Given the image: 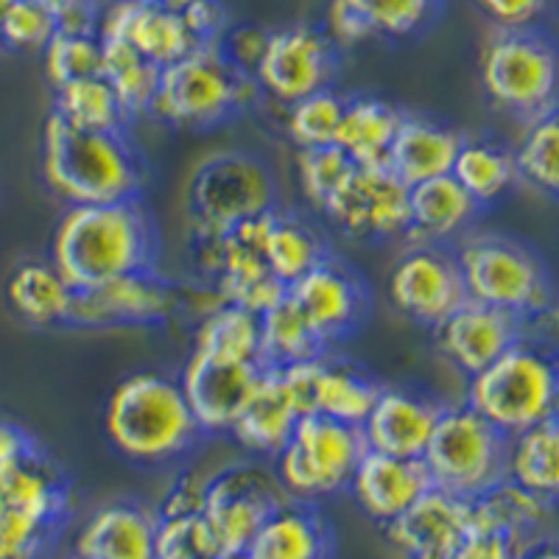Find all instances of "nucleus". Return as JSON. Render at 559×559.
I'll return each instance as SVG.
<instances>
[{
  "label": "nucleus",
  "instance_id": "nucleus-1",
  "mask_svg": "<svg viewBox=\"0 0 559 559\" xmlns=\"http://www.w3.org/2000/svg\"><path fill=\"white\" fill-rule=\"evenodd\" d=\"M154 229L134 199L70 204L51 238V263L73 292L152 269Z\"/></svg>",
  "mask_w": 559,
  "mask_h": 559
},
{
  "label": "nucleus",
  "instance_id": "nucleus-2",
  "mask_svg": "<svg viewBox=\"0 0 559 559\" xmlns=\"http://www.w3.org/2000/svg\"><path fill=\"white\" fill-rule=\"evenodd\" d=\"M43 177L68 204H109L138 197L143 168L123 132H82L48 115Z\"/></svg>",
  "mask_w": 559,
  "mask_h": 559
},
{
  "label": "nucleus",
  "instance_id": "nucleus-3",
  "mask_svg": "<svg viewBox=\"0 0 559 559\" xmlns=\"http://www.w3.org/2000/svg\"><path fill=\"white\" fill-rule=\"evenodd\" d=\"M104 428L115 451L140 464L185 456L202 437L179 381L163 372L123 378L109 394Z\"/></svg>",
  "mask_w": 559,
  "mask_h": 559
},
{
  "label": "nucleus",
  "instance_id": "nucleus-4",
  "mask_svg": "<svg viewBox=\"0 0 559 559\" xmlns=\"http://www.w3.org/2000/svg\"><path fill=\"white\" fill-rule=\"evenodd\" d=\"M464 403L503 437L557 419L559 372L551 349L526 333L489 367L471 376Z\"/></svg>",
  "mask_w": 559,
  "mask_h": 559
},
{
  "label": "nucleus",
  "instance_id": "nucleus-5",
  "mask_svg": "<svg viewBox=\"0 0 559 559\" xmlns=\"http://www.w3.org/2000/svg\"><path fill=\"white\" fill-rule=\"evenodd\" d=\"M261 90L224 59L218 43H204L159 70L148 115L174 129H210L247 107Z\"/></svg>",
  "mask_w": 559,
  "mask_h": 559
},
{
  "label": "nucleus",
  "instance_id": "nucleus-6",
  "mask_svg": "<svg viewBox=\"0 0 559 559\" xmlns=\"http://www.w3.org/2000/svg\"><path fill=\"white\" fill-rule=\"evenodd\" d=\"M467 299L501 308L526 324L554 311V288L540 258L503 236H467L456 249Z\"/></svg>",
  "mask_w": 559,
  "mask_h": 559
},
{
  "label": "nucleus",
  "instance_id": "nucleus-7",
  "mask_svg": "<svg viewBox=\"0 0 559 559\" xmlns=\"http://www.w3.org/2000/svg\"><path fill=\"white\" fill-rule=\"evenodd\" d=\"M423 464L433 487L473 501L507 478V437L467 403L442 406Z\"/></svg>",
  "mask_w": 559,
  "mask_h": 559
},
{
  "label": "nucleus",
  "instance_id": "nucleus-8",
  "mask_svg": "<svg viewBox=\"0 0 559 559\" xmlns=\"http://www.w3.org/2000/svg\"><path fill=\"white\" fill-rule=\"evenodd\" d=\"M481 87L498 109L521 115L526 121L554 112L557 104V53L534 28L498 32L484 45Z\"/></svg>",
  "mask_w": 559,
  "mask_h": 559
},
{
  "label": "nucleus",
  "instance_id": "nucleus-9",
  "mask_svg": "<svg viewBox=\"0 0 559 559\" xmlns=\"http://www.w3.org/2000/svg\"><path fill=\"white\" fill-rule=\"evenodd\" d=\"M367 453L361 428L336 419L299 417L292 437L280 453L277 478L292 498H322L349 487L358 462Z\"/></svg>",
  "mask_w": 559,
  "mask_h": 559
},
{
  "label": "nucleus",
  "instance_id": "nucleus-10",
  "mask_svg": "<svg viewBox=\"0 0 559 559\" xmlns=\"http://www.w3.org/2000/svg\"><path fill=\"white\" fill-rule=\"evenodd\" d=\"M274 210V179L261 159L241 152L204 159L191 182L193 233L222 236Z\"/></svg>",
  "mask_w": 559,
  "mask_h": 559
},
{
  "label": "nucleus",
  "instance_id": "nucleus-11",
  "mask_svg": "<svg viewBox=\"0 0 559 559\" xmlns=\"http://www.w3.org/2000/svg\"><path fill=\"white\" fill-rule=\"evenodd\" d=\"M288 498L277 473L258 464H236L207 481L202 518L222 554H243L263 521Z\"/></svg>",
  "mask_w": 559,
  "mask_h": 559
},
{
  "label": "nucleus",
  "instance_id": "nucleus-12",
  "mask_svg": "<svg viewBox=\"0 0 559 559\" xmlns=\"http://www.w3.org/2000/svg\"><path fill=\"white\" fill-rule=\"evenodd\" d=\"M322 213L349 238H403L408 233V185H403L386 166H353Z\"/></svg>",
  "mask_w": 559,
  "mask_h": 559
},
{
  "label": "nucleus",
  "instance_id": "nucleus-13",
  "mask_svg": "<svg viewBox=\"0 0 559 559\" xmlns=\"http://www.w3.org/2000/svg\"><path fill=\"white\" fill-rule=\"evenodd\" d=\"M336 76V45L317 26L294 23L269 34V45L252 79L277 104H294L299 98L328 90Z\"/></svg>",
  "mask_w": 559,
  "mask_h": 559
},
{
  "label": "nucleus",
  "instance_id": "nucleus-14",
  "mask_svg": "<svg viewBox=\"0 0 559 559\" xmlns=\"http://www.w3.org/2000/svg\"><path fill=\"white\" fill-rule=\"evenodd\" d=\"M389 299L394 311L437 331L467 299L453 249L439 243H414L389 274Z\"/></svg>",
  "mask_w": 559,
  "mask_h": 559
},
{
  "label": "nucleus",
  "instance_id": "nucleus-15",
  "mask_svg": "<svg viewBox=\"0 0 559 559\" xmlns=\"http://www.w3.org/2000/svg\"><path fill=\"white\" fill-rule=\"evenodd\" d=\"M179 313V292L154 277L152 269L118 274L102 286L76 292L68 324L107 331V328H146L168 322Z\"/></svg>",
  "mask_w": 559,
  "mask_h": 559
},
{
  "label": "nucleus",
  "instance_id": "nucleus-16",
  "mask_svg": "<svg viewBox=\"0 0 559 559\" xmlns=\"http://www.w3.org/2000/svg\"><path fill=\"white\" fill-rule=\"evenodd\" d=\"M263 364L236 361L204 349H191V358L179 372L185 401L202 433H229L238 412L247 403L263 372Z\"/></svg>",
  "mask_w": 559,
  "mask_h": 559
},
{
  "label": "nucleus",
  "instance_id": "nucleus-17",
  "mask_svg": "<svg viewBox=\"0 0 559 559\" xmlns=\"http://www.w3.org/2000/svg\"><path fill=\"white\" fill-rule=\"evenodd\" d=\"M386 528L408 559H451L476 534V518L467 498L431 487Z\"/></svg>",
  "mask_w": 559,
  "mask_h": 559
},
{
  "label": "nucleus",
  "instance_id": "nucleus-18",
  "mask_svg": "<svg viewBox=\"0 0 559 559\" xmlns=\"http://www.w3.org/2000/svg\"><path fill=\"white\" fill-rule=\"evenodd\" d=\"M98 39H127L140 57L159 70L188 57L199 39L185 17L171 9L154 7L148 0H109L98 14Z\"/></svg>",
  "mask_w": 559,
  "mask_h": 559
},
{
  "label": "nucleus",
  "instance_id": "nucleus-19",
  "mask_svg": "<svg viewBox=\"0 0 559 559\" xmlns=\"http://www.w3.org/2000/svg\"><path fill=\"white\" fill-rule=\"evenodd\" d=\"M288 297L297 302L324 347L342 342L356 331L367 311V297L356 274L331 258H324L297 283H292Z\"/></svg>",
  "mask_w": 559,
  "mask_h": 559
},
{
  "label": "nucleus",
  "instance_id": "nucleus-20",
  "mask_svg": "<svg viewBox=\"0 0 559 559\" xmlns=\"http://www.w3.org/2000/svg\"><path fill=\"white\" fill-rule=\"evenodd\" d=\"M437 344L442 356L462 372L476 376L484 367L496 361L503 349H509L518 338L526 336V324L501 308L484 306L476 299H464L462 306L439 324Z\"/></svg>",
  "mask_w": 559,
  "mask_h": 559
},
{
  "label": "nucleus",
  "instance_id": "nucleus-21",
  "mask_svg": "<svg viewBox=\"0 0 559 559\" xmlns=\"http://www.w3.org/2000/svg\"><path fill=\"white\" fill-rule=\"evenodd\" d=\"M442 406L431 397L414 394L408 389H383L376 406L369 408L361 423V437L367 451L389 453L401 459H423Z\"/></svg>",
  "mask_w": 559,
  "mask_h": 559
},
{
  "label": "nucleus",
  "instance_id": "nucleus-22",
  "mask_svg": "<svg viewBox=\"0 0 559 559\" xmlns=\"http://www.w3.org/2000/svg\"><path fill=\"white\" fill-rule=\"evenodd\" d=\"M431 487L423 459H401L378 451L364 453L349 478L358 507L378 523H392L394 518H401Z\"/></svg>",
  "mask_w": 559,
  "mask_h": 559
},
{
  "label": "nucleus",
  "instance_id": "nucleus-23",
  "mask_svg": "<svg viewBox=\"0 0 559 559\" xmlns=\"http://www.w3.org/2000/svg\"><path fill=\"white\" fill-rule=\"evenodd\" d=\"M333 551L331 523L308 503L288 498L254 532L243 559H333Z\"/></svg>",
  "mask_w": 559,
  "mask_h": 559
},
{
  "label": "nucleus",
  "instance_id": "nucleus-24",
  "mask_svg": "<svg viewBox=\"0 0 559 559\" xmlns=\"http://www.w3.org/2000/svg\"><path fill=\"white\" fill-rule=\"evenodd\" d=\"M462 140V134L451 127L419 115H403L389 146L386 168L408 188L426 179L445 177L451 174Z\"/></svg>",
  "mask_w": 559,
  "mask_h": 559
},
{
  "label": "nucleus",
  "instance_id": "nucleus-25",
  "mask_svg": "<svg viewBox=\"0 0 559 559\" xmlns=\"http://www.w3.org/2000/svg\"><path fill=\"white\" fill-rule=\"evenodd\" d=\"M297 423L299 414L294 408L292 397H288L283 383H280L277 372L266 367L252 392H249L247 403L238 412L229 433H233L238 445L247 448L254 456L274 459L280 448L288 442Z\"/></svg>",
  "mask_w": 559,
  "mask_h": 559
},
{
  "label": "nucleus",
  "instance_id": "nucleus-26",
  "mask_svg": "<svg viewBox=\"0 0 559 559\" xmlns=\"http://www.w3.org/2000/svg\"><path fill=\"white\" fill-rule=\"evenodd\" d=\"M478 210L481 207L464 193V188L451 174L412 185L408 188L406 238H414L417 243L445 247L448 241L467 233Z\"/></svg>",
  "mask_w": 559,
  "mask_h": 559
},
{
  "label": "nucleus",
  "instance_id": "nucleus-27",
  "mask_svg": "<svg viewBox=\"0 0 559 559\" xmlns=\"http://www.w3.org/2000/svg\"><path fill=\"white\" fill-rule=\"evenodd\" d=\"M471 503L473 518H476V532L501 534L503 540L515 548L518 557L526 548L543 543L540 528L546 526L554 507V501L534 496V492L518 487L509 478L498 481L484 496L473 498Z\"/></svg>",
  "mask_w": 559,
  "mask_h": 559
},
{
  "label": "nucleus",
  "instance_id": "nucleus-28",
  "mask_svg": "<svg viewBox=\"0 0 559 559\" xmlns=\"http://www.w3.org/2000/svg\"><path fill=\"white\" fill-rule=\"evenodd\" d=\"M157 518L132 503L98 509L76 540L79 559H154Z\"/></svg>",
  "mask_w": 559,
  "mask_h": 559
},
{
  "label": "nucleus",
  "instance_id": "nucleus-29",
  "mask_svg": "<svg viewBox=\"0 0 559 559\" xmlns=\"http://www.w3.org/2000/svg\"><path fill=\"white\" fill-rule=\"evenodd\" d=\"M7 299L12 311L32 328H57L68 324L76 292L51 261H26L9 274Z\"/></svg>",
  "mask_w": 559,
  "mask_h": 559
},
{
  "label": "nucleus",
  "instance_id": "nucleus-30",
  "mask_svg": "<svg viewBox=\"0 0 559 559\" xmlns=\"http://www.w3.org/2000/svg\"><path fill=\"white\" fill-rule=\"evenodd\" d=\"M401 118V109L381 98H347L333 146L342 148L353 166H386Z\"/></svg>",
  "mask_w": 559,
  "mask_h": 559
},
{
  "label": "nucleus",
  "instance_id": "nucleus-31",
  "mask_svg": "<svg viewBox=\"0 0 559 559\" xmlns=\"http://www.w3.org/2000/svg\"><path fill=\"white\" fill-rule=\"evenodd\" d=\"M507 478L534 496L554 501L559 492V426L546 419L540 426L507 437Z\"/></svg>",
  "mask_w": 559,
  "mask_h": 559
},
{
  "label": "nucleus",
  "instance_id": "nucleus-32",
  "mask_svg": "<svg viewBox=\"0 0 559 559\" xmlns=\"http://www.w3.org/2000/svg\"><path fill=\"white\" fill-rule=\"evenodd\" d=\"M82 132H123L132 121L102 73L53 87V112Z\"/></svg>",
  "mask_w": 559,
  "mask_h": 559
},
{
  "label": "nucleus",
  "instance_id": "nucleus-33",
  "mask_svg": "<svg viewBox=\"0 0 559 559\" xmlns=\"http://www.w3.org/2000/svg\"><path fill=\"white\" fill-rule=\"evenodd\" d=\"M263 258H266L269 272L288 288L302 274L311 272L317 263H322L328 252H324L322 238H319L311 224L272 210L266 224V238H263Z\"/></svg>",
  "mask_w": 559,
  "mask_h": 559
},
{
  "label": "nucleus",
  "instance_id": "nucleus-34",
  "mask_svg": "<svg viewBox=\"0 0 559 559\" xmlns=\"http://www.w3.org/2000/svg\"><path fill=\"white\" fill-rule=\"evenodd\" d=\"M451 177L464 188V193L484 207L507 197L509 188L518 182L512 152L492 143V140H462Z\"/></svg>",
  "mask_w": 559,
  "mask_h": 559
},
{
  "label": "nucleus",
  "instance_id": "nucleus-35",
  "mask_svg": "<svg viewBox=\"0 0 559 559\" xmlns=\"http://www.w3.org/2000/svg\"><path fill=\"white\" fill-rule=\"evenodd\" d=\"M381 383H376L367 372H361L353 364L333 361L324 356L322 372H319L317 392V414L319 417L336 419L344 426L361 428L369 408L376 406Z\"/></svg>",
  "mask_w": 559,
  "mask_h": 559
},
{
  "label": "nucleus",
  "instance_id": "nucleus-36",
  "mask_svg": "<svg viewBox=\"0 0 559 559\" xmlns=\"http://www.w3.org/2000/svg\"><path fill=\"white\" fill-rule=\"evenodd\" d=\"M193 349L216 353V356L224 358H236V361L263 364L261 319H258V313L224 302L216 311H210L207 317L197 319V328H193Z\"/></svg>",
  "mask_w": 559,
  "mask_h": 559
},
{
  "label": "nucleus",
  "instance_id": "nucleus-37",
  "mask_svg": "<svg viewBox=\"0 0 559 559\" xmlns=\"http://www.w3.org/2000/svg\"><path fill=\"white\" fill-rule=\"evenodd\" d=\"M258 319H261V353L266 367H286V364L306 361L324 353L322 338L313 333L308 319L288 294Z\"/></svg>",
  "mask_w": 559,
  "mask_h": 559
},
{
  "label": "nucleus",
  "instance_id": "nucleus-38",
  "mask_svg": "<svg viewBox=\"0 0 559 559\" xmlns=\"http://www.w3.org/2000/svg\"><path fill=\"white\" fill-rule=\"evenodd\" d=\"M98 73L115 90V96L127 109L129 118L148 115L159 82L157 64L140 57L127 39H102V70Z\"/></svg>",
  "mask_w": 559,
  "mask_h": 559
},
{
  "label": "nucleus",
  "instance_id": "nucleus-39",
  "mask_svg": "<svg viewBox=\"0 0 559 559\" xmlns=\"http://www.w3.org/2000/svg\"><path fill=\"white\" fill-rule=\"evenodd\" d=\"M559 127L557 112H546L532 118L526 132L521 134L515 154V174L534 191L554 197L559 188Z\"/></svg>",
  "mask_w": 559,
  "mask_h": 559
},
{
  "label": "nucleus",
  "instance_id": "nucleus-40",
  "mask_svg": "<svg viewBox=\"0 0 559 559\" xmlns=\"http://www.w3.org/2000/svg\"><path fill=\"white\" fill-rule=\"evenodd\" d=\"M344 102L347 98L333 87L319 90L311 96L288 104L286 112V134L297 148H319L333 146L336 129L342 123Z\"/></svg>",
  "mask_w": 559,
  "mask_h": 559
},
{
  "label": "nucleus",
  "instance_id": "nucleus-41",
  "mask_svg": "<svg viewBox=\"0 0 559 559\" xmlns=\"http://www.w3.org/2000/svg\"><path fill=\"white\" fill-rule=\"evenodd\" d=\"M376 37L403 39L426 28L442 0H347Z\"/></svg>",
  "mask_w": 559,
  "mask_h": 559
},
{
  "label": "nucleus",
  "instance_id": "nucleus-42",
  "mask_svg": "<svg viewBox=\"0 0 559 559\" xmlns=\"http://www.w3.org/2000/svg\"><path fill=\"white\" fill-rule=\"evenodd\" d=\"M45 76L53 87L76 82L84 76H96L102 70V39L96 34H62L57 32L51 43L43 48Z\"/></svg>",
  "mask_w": 559,
  "mask_h": 559
},
{
  "label": "nucleus",
  "instance_id": "nucleus-43",
  "mask_svg": "<svg viewBox=\"0 0 559 559\" xmlns=\"http://www.w3.org/2000/svg\"><path fill=\"white\" fill-rule=\"evenodd\" d=\"M222 554L202 512L157 518L154 559H216Z\"/></svg>",
  "mask_w": 559,
  "mask_h": 559
},
{
  "label": "nucleus",
  "instance_id": "nucleus-44",
  "mask_svg": "<svg viewBox=\"0 0 559 559\" xmlns=\"http://www.w3.org/2000/svg\"><path fill=\"white\" fill-rule=\"evenodd\" d=\"M353 163L347 154L336 146H319V148H297V182L299 191L306 197L311 207L322 210L328 199L333 197L342 179Z\"/></svg>",
  "mask_w": 559,
  "mask_h": 559
},
{
  "label": "nucleus",
  "instance_id": "nucleus-45",
  "mask_svg": "<svg viewBox=\"0 0 559 559\" xmlns=\"http://www.w3.org/2000/svg\"><path fill=\"white\" fill-rule=\"evenodd\" d=\"M57 34V14H51L34 0H14L0 20V45L9 51H43Z\"/></svg>",
  "mask_w": 559,
  "mask_h": 559
},
{
  "label": "nucleus",
  "instance_id": "nucleus-46",
  "mask_svg": "<svg viewBox=\"0 0 559 559\" xmlns=\"http://www.w3.org/2000/svg\"><path fill=\"white\" fill-rule=\"evenodd\" d=\"M322 361L324 353L317 358H306V361L286 364V367H272L274 372H277L283 389H286V394L292 397L299 417H311V414H317V392Z\"/></svg>",
  "mask_w": 559,
  "mask_h": 559
},
{
  "label": "nucleus",
  "instance_id": "nucleus-47",
  "mask_svg": "<svg viewBox=\"0 0 559 559\" xmlns=\"http://www.w3.org/2000/svg\"><path fill=\"white\" fill-rule=\"evenodd\" d=\"M269 28L263 26H236L227 28L218 39V48H222L224 59H227L238 73L243 76H252L254 68L261 64L263 51L269 45Z\"/></svg>",
  "mask_w": 559,
  "mask_h": 559
},
{
  "label": "nucleus",
  "instance_id": "nucleus-48",
  "mask_svg": "<svg viewBox=\"0 0 559 559\" xmlns=\"http://www.w3.org/2000/svg\"><path fill=\"white\" fill-rule=\"evenodd\" d=\"M498 32H526L543 20L548 0H476Z\"/></svg>",
  "mask_w": 559,
  "mask_h": 559
},
{
  "label": "nucleus",
  "instance_id": "nucleus-49",
  "mask_svg": "<svg viewBox=\"0 0 559 559\" xmlns=\"http://www.w3.org/2000/svg\"><path fill=\"white\" fill-rule=\"evenodd\" d=\"M331 43L336 45H358L372 39V28L367 26V20L356 12V9L349 7L347 0H331V7H328V17H324V28H322Z\"/></svg>",
  "mask_w": 559,
  "mask_h": 559
},
{
  "label": "nucleus",
  "instance_id": "nucleus-50",
  "mask_svg": "<svg viewBox=\"0 0 559 559\" xmlns=\"http://www.w3.org/2000/svg\"><path fill=\"white\" fill-rule=\"evenodd\" d=\"M199 43H218L227 32V12L218 0H197L191 7L179 12Z\"/></svg>",
  "mask_w": 559,
  "mask_h": 559
},
{
  "label": "nucleus",
  "instance_id": "nucleus-51",
  "mask_svg": "<svg viewBox=\"0 0 559 559\" xmlns=\"http://www.w3.org/2000/svg\"><path fill=\"white\" fill-rule=\"evenodd\" d=\"M98 14H102V3L98 0H79V3H73V7L57 14V32L84 34V37H90V34L98 32Z\"/></svg>",
  "mask_w": 559,
  "mask_h": 559
},
{
  "label": "nucleus",
  "instance_id": "nucleus-52",
  "mask_svg": "<svg viewBox=\"0 0 559 559\" xmlns=\"http://www.w3.org/2000/svg\"><path fill=\"white\" fill-rule=\"evenodd\" d=\"M451 559H518V551L501 534L476 532Z\"/></svg>",
  "mask_w": 559,
  "mask_h": 559
},
{
  "label": "nucleus",
  "instance_id": "nucleus-53",
  "mask_svg": "<svg viewBox=\"0 0 559 559\" xmlns=\"http://www.w3.org/2000/svg\"><path fill=\"white\" fill-rule=\"evenodd\" d=\"M204 487H207V481H197V478L179 481L171 496H168L166 507H163V515H191V512H202Z\"/></svg>",
  "mask_w": 559,
  "mask_h": 559
},
{
  "label": "nucleus",
  "instance_id": "nucleus-54",
  "mask_svg": "<svg viewBox=\"0 0 559 559\" xmlns=\"http://www.w3.org/2000/svg\"><path fill=\"white\" fill-rule=\"evenodd\" d=\"M28 451H34L28 433L23 428L7 423V419H0V464L26 456Z\"/></svg>",
  "mask_w": 559,
  "mask_h": 559
},
{
  "label": "nucleus",
  "instance_id": "nucleus-55",
  "mask_svg": "<svg viewBox=\"0 0 559 559\" xmlns=\"http://www.w3.org/2000/svg\"><path fill=\"white\" fill-rule=\"evenodd\" d=\"M518 559H559V554L551 543L543 540V543H537V546L526 548V551H523Z\"/></svg>",
  "mask_w": 559,
  "mask_h": 559
},
{
  "label": "nucleus",
  "instance_id": "nucleus-56",
  "mask_svg": "<svg viewBox=\"0 0 559 559\" xmlns=\"http://www.w3.org/2000/svg\"><path fill=\"white\" fill-rule=\"evenodd\" d=\"M34 3L45 7L51 14H59V12H64L68 7H73V3H79V0H34Z\"/></svg>",
  "mask_w": 559,
  "mask_h": 559
},
{
  "label": "nucleus",
  "instance_id": "nucleus-57",
  "mask_svg": "<svg viewBox=\"0 0 559 559\" xmlns=\"http://www.w3.org/2000/svg\"><path fill=\"white\" fill-rule=\"evenodd\" d=\"M154 7H163V9H171V12H185V9L197 3V0H148Z\"/></svg>",
  "mask_w": 559,
  "mask_h": 559
},
{
  "label": "nucleus",
  "instance_id": "nucleus-58",
  "mask_svg": "<svg viewBox=\"0 0 559 559\" xmlns=\"http://www.w3.org/2000/svg\"><path fill=\"white\" fill-rule=\"evenodd\" d=\"M14 0H0V20H3V14L9 12V7H12Z\"/></svg>",
  "mask_w": 559,
  "mask_h": 559
},
{
  "label": "nucleus",
  "instance_id": "nucleus-59",
  "mask_svg": "<svg viewBox=\"0 0 559 559\" xmlns=\"http://www.w3.org/2000/svg\"><path fill=\"white\" fill-rule=\"evenodd\" d=\"M216 559H243V554H218Z\"/></svg>",
  "mask_w": 559,
  "mask_h": 559
},
{
  "label": "nucleus",
  "instance_id": "nucleus-60",
  "mask_svg": "<svg viewBox=\"0 0 559 559\" xmlns=\"http://www.w3.org/2000/svg\"><path fill=\"white\" fill-rule=\"evenodd\" d=\"M76 559H79V557H76Z\"/></svg>",
  "mask_w": 559,
  "mask_h": 559
}]
</instances>
